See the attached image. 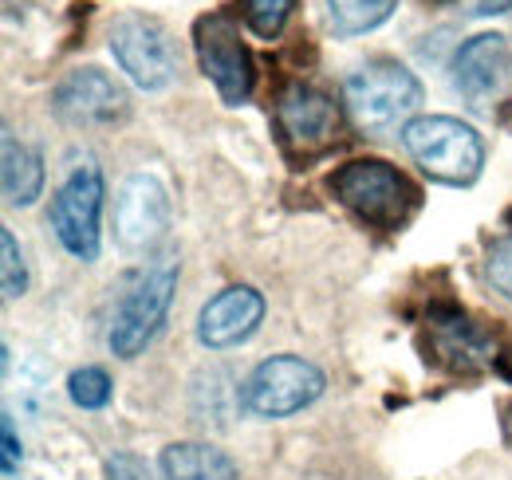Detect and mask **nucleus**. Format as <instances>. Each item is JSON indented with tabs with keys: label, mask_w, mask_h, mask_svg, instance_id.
I'll return each instance as SVG.
<instances>
[{
	"label": "nucleus",
	"mask_w": 512,
	"mask_h": 480,
	"mask_svg": "<svg viewBox=\"0 0 512 480\" xmlns=\"http://www.w3.org/2000/svg\"><path fill=\"white\" fill-rule=\"evenodd\" d=\"M430 4H438V0H430Z\"/></svg>",
	"instance_id": "a878e982"
},
{
	"label": "nucleus",
	"mask_w": 512,
	"mask_h": 480,
	"mask_svg": "<svg viewBox=\"0 0 512 480\" xmlns=\"http://www.w3.org/2000/svg\"><path fill=\"white\" fill-rule=\"evenodd\" d=\"M276 126L284 134V142L292 150H304V154H316L323 146L335 142V130H339V107L316 91L308 83H292L280 91L276 99Z\"/></svg>",
	"instance_id": "1a4fd4ad"
},
{
	"label": "nucleus",
	"mask_w": 512,
	"mask_h": 480,
	"mask_svg": "<svg viewBox=\"0 0 512 480\" xmlns=\"http://www.w3.org/2000/svg\"><path fill=\"white\" fill-rule=\"evenodd\" d=\"M327 185L371 229H398L418 205V189L379 158H359L339 166Z\"/></svg>",
	"instance_id": "f03ea898"
},
{
	"label": "nucleus",
	"mask_w": 512,
	"mask_h": 480,
	"mask_svg": "<svg viewBox=\"0 0 512 480\" xmlns=\"http://www.w3.org/2000/svg\"><path fill=\"white\" fill-rule=\"evenodd\" d=\"M52 111L71 126H107V122L123 119L127 111V95L123 87L99 71V67H79L71 71L52 95Z\"/></svg>",
	"instance_id": "9d476101"
},
{
	"label": "nucleus",
	"mask_w": 512,
	"mask_h": 480,
	"mask_svg": "<svg viewBox=\"0 0 512 480\" xmlns=\"http://www.w3.org/2000/svg\"><path fill=\"white\" fill-rule=\"evenodd\" d=\"M509 8H512V0H477V4H473L477 16H501V12H509Z\"/></svg>",
	"instance_id": "b1692460"
},
{
	"label": "nucleus",
	"mask_w": 512,
	"mask_h": 480,
	"mask_svg": "<svg viewBox=\"0 0 512 480\" xmlns=\"http://www.w3.org/2000/svg\"><path fill=\"white\" fill-rule=\"evenodd\" d=\"M193 44H197L201 71L213 79L217 95H221L229 107H241V103L253 95L256 71H253L249 48L241 44V32H237L233 16H225V12L201 16L197 28H193Z\"/></svg>",
	"instance_id": "423d86ee"
},
{
	"label": "nucleus",
	"mask_w": 512,
	"mask_h": 480,
	"mask_svg": "<svg viewBox=\"0 0 512 480\" xmlns=\"http://www.w3.org/2000/svg\"><path fill=\"white\" fill-rule=\"evenodd\" d=\"M264 319V300L256 288L245 284H233L225 292H217L213 300L201 307V319H197V339L209 347V351H229L237 343H245L260 327Z\"/></svg>",
	"instance_id": "f8f14e48"
},
{
	"label": "nucleus",
	"mask_w": 512,
	"mask_h": 480,
	"mask_svg": "<svg viewBox=\"0 0 512 480\" xmlns=\"http://www.w3.org/2000/svg\"><path fill=\"white\" fill-rule=\"evenodd\" d=\"M107 477L111 480H150V469H146V461L134 457V453H115V457L107 461Z\"/></svg>",
	"instance_id": "4be33fe9"
},
{
	"label": "nucleus",
	"mask_w": 512,
	"mask_h": 480,
	"mask_svg": "<svg viewBox=\"0 0 512 480\" xmlns=\"http://www.w3.org/2000/svg\"><path fill=\"white\" fill-rule=\"evenodd\" d=\"M4 201L8 205H32L44 189V166L32 146L4 134Z\"/></svg>",
	"instance_id": "dca6fc26"
},
{
	"label": "nucleus",
	"mask_w": 512,
	"mask_h": 480,
	"mask_svg": "<svg viewBox=\"0 0 512 480\" xmlns=\"http://www.w3.org/2000/svg\"><path fill=\"white\" fill-rule=\"evenodd\" d=\"M0 248H4V300H16L28 288V268H24L20 244H16V237L8 229L0 233Z\"/></svg>",
	"instance_id": "aec40b11"
},
{
	"label": "nucleus",
	"mask_w": 512,
	"mask_h": 480,
	"mask_svg": "<svg viewBox=\"0 0 512 480\" xmlns=\"http://www.w3.org/2000/svg\"><path fill=\"white\" fill-rule=\"evenodd\" d=\"M0 429H4V477H16V469H20V441H16V429H12L8 414L0 421Z\"/></svg>",
	"instance_id": "5701e85b"
},
{
	"label": "nucleus",
	"mask_w": 512,
	"mask_h": 480,
	"mask_svg": "<svg viewBox=\"0 0 512 480\" xmlns=\"http://www.w3.org/2000/svg\"><path fill=\"white\" fill-rule=\"evenodd\" d=\"M343 103L351 111V119L367 134H386L398 122H406L418 103H422V83L410 67L394 60H375L359 67L347 87H343Z\"/></svg>",
	"instance_id": "7ed1b4c3"
},
{
	"label": "nucleus",
	"mask_w": 512,
	"mask_h": 480,
	"mask_svg": "<svg viewBox=\"0 0 512 480\" xmlns=\"http://www.w3.org/2000/svg\"><path fill=\"white\" fill-rule=\"evenodd\" d=\"M323 370L300 355H272L245 378V410L256 418H288L323 394Z\"/></svg>",
	"instance_id": "39448f33"
},
{
	"label": "nucleus",
	"mask_w": 512,
	"mask_h": 480,
	"mask_svg": "<svg viewBox=\"0 0 512 480\" xmlns=\"http://www.w3.org/2000/svg\"><path fill=\"white\" fill-rule=\"evenodd\" d=\"M327 8H331V24L339 36H363L390 20L398 0H327Z\"/></svg>",
	"instance_id": "f3484780"
},
{
	"label": "nucleus",
	"mask_w": 512,
	"mask_h": 480,
	"mask_svg": "<svg viewBox=\"0 0 512 480\" xmlns=\"http://www.w3.org/2000/svg\"><path fill=\"white\" fill-rule=\"evenodd\" d=\"M245 24L253 28L260 40H276L284 32V24L296 12V0H245Z\"/></svg>",
	"instance_id": "a211bd4d"
},
{
	"label": "nucleus",
	"mask_w": 512,
	"mask_h": 480,
	"mask_svg": "<svg viewBox=\"0 0 512 480\" xmlns=\"http://www.w3.org/2000/svg\"><path fill=\"white\" fill-rule=\"evenodd\" d=\"M67 390H71V402L83 406V410H103L111 402V378L107 370L99 366H83L67 378Z\"/></svg>",
	"instance_id": "6ab92c4d"
},
{
	"label": "nucleus",
	"mask_w": 512,
	"mask_h": 480,
	"mask_svg": "<svg viewBox=\"0 0 512 480\" xmlns=\"http://www.w3.org/2000/svg\"><path fill=\"white\" fill-rule=\"evenodd\" d=\"M406 154L442 185H473L485 166L481 134L461 119L449 115H422L402 126Z\"/></svg>",
	"instance_id": "f257e3e1"
},
{
	"label": "nucleus",
	"mask_w": 512,
	"mask_h": 480,
	"mask_svg": "<svg viewBox=\"0 0 512 480\" xmlns=\"http://www.w3.org/2000/svg\"><path fill=\"white\" fill-rule=\"evenodd\" d=\"M166 225H170V201H166V189L154 178L138 174L123 185L119 201H115V233L119 244L127 252H142V248H154L158 240L166 237Z\"/></svg>",
	"instance_id": "9b49d317"
},
{
	"label": "nucleus",
	"mask_w": 512,
	"mask_h": 480,
	"mask_svg": "<svg viewBox=\"0 0 512 480\" xmlns=\"http://www.w3.org/2000/svg\"><path fill=\"white\" fill-rule=\"evenodd\" d=\"M99 213H103V174L99 166H79L52 201V229L67 252L83 264L99 256Z\"/></svg>",
	"instance_id": "6e6552de"
},
{
	"label": "nucleus",
	"mask_w": 512,
	"mask_h": 480,
	"mask_svg": "<svg viewBox=\"0 0 512 480\" xmlns=\"http://www.w3.org/2000/svg\"><path fill=\"white\" fill-rule=\"evenodd\" d=\"M111 52L142 91H158L178 71V48L154 16H119L111 28Z\"/></svg>",
	"instance_id": "0eeeda50"
},
{
	"label": "nucleus",
	"mask_w": 512,
	"mask_h": 480,
	"mask_svg": "<svg viewBox=\"0 0 512 480\" xmlns=\"http://www.w3.org/2000/svg\"><path fill=\"white\" fill-rule=\"evenodd\" d=\"M497 374H501L505 382H512V347H509V351H501V355H497Z\"/></svg>",
	"instance_id": "393cba45"
},
{
	"label": "nucleus",
	"mask_w": 512,
	"mask_h": 480,
	"mask_svg": "<svg viewBox=\"0 0 512 480\" xmlns=\"http://www.w3.org/2000/svg\"><path fill=\"white\" fill-rule=\"evenodd\" d=\"M174 288H178V264L174 260H162L154 264L134 288L127 292V300L119 303L115 311V323H111V351L119 359H134L142 355L154 335L162 331L166 315H170V303H174Z\"/></svg>",
	"instance_id": "20e7f679"
},
{
	"label": "nucleus",
	"mask_w": 512,
	"mask_h": 480,
	"mask_svg": "<svg viewBox=\"0 0 512 480\" xmlns=\"http://www.w3.org/2000/svg\"><path fill=\"white\" fill-rule=\"evenodd\" d=\"M162 477L166 480H241L237 465L229 453H221L217 445H201V441H182L162 449Z\"/></svg>",
	"instance_id": "4468645a"
},
{
	"label": "nucleus",
	"mask_w": 512,
	"mask_h": 480,
	"mask_svg": "<svg viewBox=\"0 0 512 480\" xmlns=\"http://www.w3.org/2000/svg\"><path fill=\"white\" fill-rule=\"evenodd\" d=\"M505 71H509V40L485 32L461 44L453 60V83L473 107H489V99H497L505 87Z\"/></svg>",
	"instance_id": "ddd939ff"
},
{
	"label": "nucleus",
	"mask_w": 512,
	"mask_h": 480,
	"mask_svg": "<svg viewBox=\"0 0 512 480\" xmlns=\"http://www.w3.org/2000/svg\"><path fill=\"white\" fill-rule=\"evenodd\" d=\"M430 327H434V351L449 362V366H457V370H473V366H481L485 362V351H489V343H485V335L465 319V315H457V311H449V315H430Z\"/></svg>",
	"instance_id": "2eb2a0df"
},
{
	"label": "nucleus",
	"mask_w": 512,
	"mask_h": 480,
	"mask_svg": "<svg viewBox=\"0 0 512 480\" xmlns=\"http://www.w3.org/2000/svg\"><path fill=\"white\" fill-rule=\"evenodd\" d=\"M485 272H489V284L512 300V240H497L489 248V260H485Z\"/></svg>",
	"instance_id": "412c9836"
}]
</instances>
